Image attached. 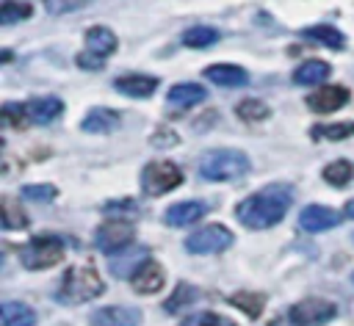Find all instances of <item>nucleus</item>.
<instances>
[{"mask_svg":"<svg viewBox=\"0 0 354 326\" xmlns=\"http://www.w3.org/2000/svg\"><path fill=\"white\" fill-rule=\"evenodd\" d=\"M348 97L346 86H321L307 97V108L315 113H335L348 102Z\"/></svg>","mask_w":354,"mask_h":326,"instance_id":"9","label":"nucleus"},{"mask_svg":"<svg viewBox=\"0 0 354 326\" xmlns=\"http://www.w3.org/2000/svg\"><path fill=\"white\" fill-rule=\"evenodd\" d=\"M77 64H80L83 69H88V66H91V69H100V66H102V61H100V58L86 55V52H83V55H77Z\"/></svg>","mask_w":354,"mask_h":326,"instance_id":"37","label":"nucleus"},{"mask_svg":"<svg viewBox=\"0 0 354 326\" xmlns=\"http://www.w3.org/2000/svg\"><path fill=\"white\" fill-rule=\"evenodd\" d=\"M30 17V6L22 3V0H3L0 6V22L3 25H14L19 19H28Z\"/></svg>","mask_w":354,"mask_h":326,"instance_id":"28","label":"nucleus"},{"mask_svg":"<svg viewBox=\"0 0 354 326\" xmlns=\"http://www.w3.org/2000/svg\"><path fill=\"white\" fill-rule=\"evenodd\" d=\"M64 113V102L58 97H36L28 102V116L36 124H50Z\"/></svg>","mask_w":354,"mask_h":326,"instance_id":"19","label":"nucleus"},{"mask_svg":"<svg viewBox=\"0 0 354 326\" xmlns=\"http://www.w3.org/2000/svg\"><path fill=\"white\" fill-rule=\"evenodd\" d=\"M205 213H207V204H205V202L188 199V202L171 204V207L163 213V221H166L169 227H191V224L199 221Z\"/></svg>","mask_w":354,"mask_h":326,"instance_id":"14","label":"nucleus"},{"mask_svg":"<svg viewBox=\"0 0 354 326\" xmlns=\"http://www.w3.org/2000/svg\"><path fill=\"white\" fill-rule=\"evenodd\" d=\"M0 315H3V326H33L36 323V312L22 301H6L0 307Z\"/></svg>","mask_w":354,"mask_h":326,"instance_id":"23","label":"nucleus"},{"mask_svg":"<svg viewBox=\"0 0 354 326\" xmlns=\"http://www.w3.org/2000/svg\"><path fill=\"white\" fill-rule=\"evenodd\" d=\"M86 50H88V55H94V58H108L113 50H116V36H113V30H108V28H102V25H97V28H88L86 30Z\"/></svg>","mask_w":354,"mask_h":326,"instance_id":"18","label":"nucleus"},{"mask_svg":"<svg viewBox=\"0 0 354 326\" xmlns=\"http://www.w3.org/2000/svg\"><path fill=\"white\" fill-rule=\"evenodd\" d=\"M290 202H293V191L288 185H268V188L246 196L243 202H238L235 215L249 229H268L285 218Z\"/></svg>","mask_w":354,"mask_h":326,"instance_id":"1","label":"nucleus"},{"mask_svg":"<svg viewBox=\"0 0 354 326\" xmlns=\"http://www.w3.org/2000/svg\"><path fill=\"white\" fill-rule=\"evenodd\" d=\"M351 282H354V274H351Z\"/></svg>","mask_w":354,"mask_h":326,"instance_id":"39","label":"nucleus"},{"mask_svg":"<svg viewBox=\"0 0 354 326\" xmlns=\"http://www.w3.org/2000/svg\"><path fill=\"white\" fill-rule=\"evenodd\" d=\"M102 210H105L111 218H133V215L138 213V204H136L133 199H119V202H108Z\"/></svg>","mask_w":354,"mask_h":326,"instance_id":"34","label":"nucleus"},{"mask_svg":"<svg viewBox=\"0 0 354 326\" xmlns=\"http://www.w3.org/2000/svg\"><path fill=\"white\" fill-rule=\"evenodd\" d=\"M337 224H340V213L326 207V204H307L299 213V227L307 232H324V229H332Z\"/></svg>","mask_w":354,"mask_h":326,"instance_id":"10","label":"nucleus"},{"mask_svg":"<svg viewBox=\"0 0 354 326\" xmlns=\"http://www.w3.org/2000/svg\"><path fill=\"white\" fill-rule=\"evenodd\" d=\"M163 282H166V274H163V268H160L155 260H147V262L133 274V279H130L133 290L141 293V296L158 293V290L163 287Z\"/></svg>","mask_w":354,"mask_h":326,"instance_id":"13","label":"nucleus"},{"mask_svg":"<svg viewBox=\"0 0 354 326\" xmlns=\"http://www.w3.org/2000/svg\"><path fill=\"white\" fill-rule=\"evenodd\" d=\"M230 243H232V232L221 224H207L185 238V249L191 254H216V251H224Z\"/></svg>","mask_w":354,"mask_h":326,"instance_id":"8","label":"nucleus"},{"mask_svg":"<svg viewBox=\"0 0 354 326\" xmlns=\"http://www.w3.org/2000/svg\"><path fill=\"white\" fill-rule=\"evenodd\" d=\"M205 99H207V91H205L202 86H196V83H177V86H171L169 94H166V102H169L171 108H177V111L194 108V105H199V102H205Z\"/></svg>","mask_w":354,"mask_h":326,"instance_id":"16","label":"nucleus"},{"mask_svg":"<svg viewBox=\"0 0 354 326\" xmlns=\"http://www.w3.org/2000/svg\"><path fill=\"white\" fill-rule=\"evenodd\" d=\"M58 196L55 185L50 182H36V185H22V199H30V202H53Z\"/></svg>","mask_w":354,"mask_h":326,"instance_id":"32","label":"nucleus"},{"mask_svg":"<svg viewBox=\"0 0 354 326\" xmlns=\"http://www.w3.org/2000/svg\"><path fill=\"white\" fill-rule=\"evenodd\" d=\"M102 290H105V285H102L100 274L94 271V265L80 262V265L66 268V274H64L61 287H58L55 296L64 304H86V301L102 296Z\"/></svg>","mask_w":354,"mask_h":326,"instance_id":"2","label":"nucleus"},{"mask_svg":"<svg viewBox=\"0 0 354 326\" xmlns=\"http://www.w3.org/2000/svg\"><path fill=\"white\" fill-rule=\"evenodd\" d=\"M149 251L144 249V246H127V249H122V251H116V254H111V262H108V268H111V274L113 276H122V279H133V274L149 260L147 257Z\"/></svg>","mask_w":354,"mask_h":326,"instance_id":"11","label":"nucleus"},{"mask_svg":"<svg viewBox=\"0 0 354 326\" xmlns=\"http://www.w3.org/2000/svg\"><path fill=\"white\" fill-rule=\"evenodd\" d=\"M235 113H238L243 122H263V119L268 116V108H266V102H260V99H243V102H238Z\"/></svg>","mask_w":354,"mask_h":326,"instance_id":"31","label":"nucleus"},{"mask_svg":"<svg viewBox=\"0 0 354 326\" xmlns=\"http://www.w3.org/2000/svg\"><path fill=\"white\" fill-rule=\"evenodd\" d=\"M28 105H17V102H6L3 105V122L8 127H22L28 122Z\"/></svg>","mask_w":354,"mask_h":326,"instance_id":"33","label":"nucleus"},{"mask_svg":"<svg viewBox=\"0 0 354 326\" xmlns=\"http://www.w3.org/2000/svg\"><path fill=\"white\" fill-rule=\"evenodd\" d=\"M113 88H116L119 94H124V97H136V99H141V97L155 94V88H158V77H147V75H124V77H116Z\"/></svg>","mask_w":354,"mask_h":326,"instance_id":"17","label":"nucleus"},{"mask_svg":"<svg viewBox=\"0 0 354 326\" xmlns=\"http://www.w3.org/2000/svg\"><path fill=\"white\" fill-rule=\"evenodd\" d=\"M180 182H183V171L171 160H155V163L144 166V171H141V191L149 196L169 193Z\"/></svg>","mask_w":354,"mask_h":326,"instance_id":"6","label":"nucleus"},{"mask_svg":"<svg viewBox=\"0 0 354 326\" xmlns=\"http://www.w3.org/2000/svg\"><path fill=\"white\" fill-rule=\"evenodd\" d=\"M315 138H326V141H343L354 135V122H337V124H318L313 127Z\"/></svg>","mask_w":354,"mask_h":326,"instance_id":"27","label":"nucleus"},{"mask_svg":"<svg viewBox=\"0 0 354 326\" xmlns=\"http://www.w3.org/2000/svg\"><path fill=\"white\" fill-rule=\"evenodd\" d=\"M86 133H111L119 127V113L111 108H91L80 124Z\"/></svg>","mask_w":354,"mask_h":326,"instance_id":"21","label":"nucleus"},{"mask_svg":"<svg viewBox=\"0 0 354 326\" xmlns=\"http://www.w3.org/2000/svg\"><path fill=\"white\" fill-rule=\"evenodd\" d=\"M3 227L6 229H22V227H28V215H25L22 204L14 196H6L3 199Z\"/></svg>","mask_w":354,"mask_h":326,"instance_id":"26","label":"nucleus"},{"mask_svg":"<svg viewBox=\"0 0 354 326\" xmlns=\"http://www.w3.org/2000/svg\"><path fill=\"white\" fill-rule=\"evenodd\" d=\"M133 238H136V227H133L130 218H108V221H102V224L97 227V232H94V246L111 257V254L127 249V246L133 243Z\"/></svg>","mask_w":354,"mask_h":326,"instance_id":"5","label":"nucleus"},{"mask_svg":"<svg viewBox=\"0 0 354 326\" xmlns=\"http://www.w3.org/2000/svg\"><path fill=\"white\" fill-rule=\"evenodd\" d=\"M180 326H230V323L221 315H216V312H194Z\"/></svg>","mask_w":354,"mask_h":326,"instance_id":"35","label":"nucleus"},{"mask_svg":"<svg viewBox=\"0 0 354 326\" xmlns=\"http://www.w3.org/2000/svg\"><path fill=\"white\" fill-rule=\"evenodd\" d=\"M141 323V312L136 307H102L91 315V326H138Z\"/></svg>","mask_w":354,"mask_h":326,"instance_id":"12","label":"nucleus"},{"mask_svg":"<svg viewBox=\"0 0 354 326\" xmlns=\"http://www.w3.org/2000/svg\"><path fill=\"white\" fill-rule=\"evenodd\" d=\"M324 180L329 185H335V188H343V185H348L354 180V166L348 160H335V163H329L324 169Z\"/></svg>","mask_w":354,"mask_h":326,"instance_id":"25","label":"nucleus"},{"mask_svg":"<svg viewBox=\"0 0 354 326\" xmlns=\"http://www.w3.org/2000/svg\"><path fill=\"white\" fill-rule=\"evenodd\" d=\"M252 169L246 152L241 149H213L199 160V174L207 182H232Z\"/></svg>","mask_w":354,"mask_h":326,"instance_id":"3","label":"nucleus"},{"mask_svg":"<svg viewBox=\"0 0 354 326\" xmlns=\"http://www.w3.org/2000/svg\"><path fill=\"white\" fill-rule=\"evenodd\" d=\"M343 213H346V218H354V199H351V202H346Z\"/></svg>","mask_w":354,"mask_h":326,"instance_id":"38","label":"nucleus"},{"mask_svg":"<svg viewBox=\"0 0 354 326\" xmlns=\"http://www.w3.org/2000/svg\"><path fill=\"white\" fill-rule=\"evenodd\" d=\"M196 298H199V293H196L188 282H180L177 290L171 293V298H169L163 307H166V312H177V309H183L185 304H191V301H196Z\"/></svg>","mask_w":354,"mask_h":326,"instance_id":"30","label":"nucleus"},{"mask_svg":"<svg viewBox=\"0 0 354 326\" xmlns=\"http://www.w3.org/2000/svg\"><path fill=\"white\" fill-rule=\"evenodd\" d=\"M64 240L55 235H36L30 238L22 249H19V262L30 271H41V268H53L64 260Z\"/></svg>","mask_w":354,"mask_h":326,"instance_id":"4","label":"nucleus"},{"mask_svg":"<svg viewBox=\"0 0 354 326\" xmlns=\"http://www.w3.org/2000/svg\"><path fill=\"white\" fill-rule=\"evenodd\" d=\"M326 77H329V64L321 61V58H310V61L299 64L296 72H293V83L296 86H318Z\"/></svg>","mask_w":354,"mask_h":326,"instance_id":"20","label":"nucleus"},{"mask_svg":"<svg viewBox=\"0 0 354 326\" xmlns=\"http://www.w3.org/2000/svg\"><path fill=\"white\" fill-rule=\"evenodd\" d=\"M205 77L224 88H238V86H246V80H249L246 69H241L238 64H213L205 69Z\"/></svg>","mask_w":354,"mask_h":326,"instance_id":"15","label":"nucleus"},{"mask_svg":"<svg viewBox=\"0 0 354 326\" xmlns=\"http://www.w3.org/2000/svg\"><path fill=\"white\" fill-rule=\"evenodd\" d=\"M301 36L310 39V41H315V44H324V47H329V50H343V47H346V36H343L337 28H332V25H313V28H304Z\"/></svg>","mask_w":354,"mask_h":326,"instance_id":"22","label":"nucleus"},{"mask_svg":"<svg viewBox=\"0 0 354 326\" xmlns=\"http://www.w3.org/2000/svg\"><path fill=\"white\" fill-rule=\"evenodd\" d=\"M216 41H218V30L207 28V25H196V28H188L183 33V44L191 47V50H205V47H210Z\"/></svg>","mask_w":354,"mask_h":326,"instance_id":"24","label":"nucleus"},{"mask_svg":"<svg viewBox=\"0 0 354 326\" xmlns=\"http://www.w3.org/2000/svg\"><path fill=\"white\" fill-rule=\"evenodd\" d=\"M86 0H44V6H47V11L50 14H64V11H75V8H80Z\"/></svg>","mask_w":354,"mask_h":326,"instance_id":"36","label":"nucleus"},{"mask_svg":"<svg viewBox=\"0 0 354 326\" xmlns=\"http://www.w3.org/2000/svg\"><path fill=\"white\" fill-rule=\"evenodd\" d=\"M337 315V307L326 298H304L290 307L288 320L293 326H324Z\"/></svg>","mask_w":354,"mask_h":326,"instance_id":"7","label":"nucleus"},{"mask_svg":"<svg viewBox=\"0 0 354 326\" xmlns=\"http://www.w3.org/2000/svg\"><path fill=\"white\" fill-rule=\"evenodd\" d=\"M230 304H235L241 312H246L249 318H257L260 315V307H263V296L260 293H232L230 296Z\"/></svg>","mask_w":354,"mask_h":326,"instance_id":"29","label":"nucleus"}]
</instances>
